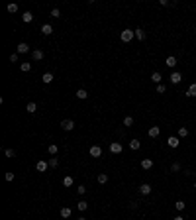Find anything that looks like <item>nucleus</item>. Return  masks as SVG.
<instances>
[{
    "label": "nucleus",
    "mask_w": 196,
    "mask_h": 220,
    "mask_svg": "<svg viewBox=\"0 0 196 220\" xmlns=\"http://www.w3.org/2000/svg\"><path fill=\"white\" fill-rule=\"evenodd\" d=\"M169 81H171V83L173 84H178L182 81V75L181 73H178V71H175V73H171V77H169Z\"/></svg>",
    "instance_id": "nucleus-3"
},
{
    "label": "nucleus",
    "mask_w": 196,
    "mask_h": 220,
    "mask_svg": "<svg viewBox=\"0 0 196 220\" xmlns=\"http://www.w3.org/2000/svg\"><path fill=\"white\" fill-rule=\"evenodd\" d=\"M77 193H79V195H84V193H86V187H84V185H80V187H77Z\"/></svg>",
    "instance_id": "nucleus-39"
},
{
    "label": "nucleus",
    "mask_w": 196,
    "mask_h": 220,
    "mask_svg": "<svg viewBox=\"0 0 196 220\" xmlns=\"http://www.w3.org/2000/svg\"><path fill=\"white\" fill-rule=\"evenodd\" d=\"M186 136H188V128H184V126L178 128V138H186Z\"/></svg>",
    "instance_id": "nucleus-27"
},
{
    "label": "nucleus",
    "mask_w": 196,
    "mask_h": 220,
    "mask_svg": "<svg viewBox=\"0 0 196 220\" xmlns=\"http://www.w3.org/2000/svg\"><path fill=\"white\" fill-rule=\"evenodd\" d=\"M57 165H59V159H57V157H51V159H49V167H53V169H55Z\"/></svg>",
    "instance_id": "nucleus-34"
},
{
    "label": "nucleus",
    "mask_w": 196,
    "mask_h": 220,
    "mask_svg": "<svg viewBox=\"0 0 196 220\" xmlns=\"http://www.w3.org/2000/svg\"><path fill=\"white\" fill-rule=\"evenodd\" d=\"M130 147H131L133 151L139 150V147H141V141H139V140H131V141H130Z\"/></svg>",
    "instance_id": "nucleus-21"
},
{
    "label": "nucleus",
    "mask_w": 196,
    "mask_h": 220,
    "mask_svg": "<svg viewBox=\"0 0 196 220\" xmlns=\"http://www.w3.org/2000/svg\"><path fill=\"white\" fill-rule=\"evenodd\" d=\"M90 155L92 157H100L102 155V147L100 145H90Z\"/></svg>",
    "instance_id": "nucleus-7"
},
{
    "label": "nucleus",
    "mask_w": 196,
    "mask_h": 220,
    "mask_svg": "<svg viewBox=\"0 0 196 220\" xmlns=\"http://www.w3.org/2000/svg\"><path fill=\"white\" fill-rule=\"evenodd\" d=\"M51 16H53V18H61V10L59 8H53L51 10Z\"/></svg>",
    "instance_id": "nucleus-37"
},
{
    "label": "nucleus",
    "mask_w": 196,
    "mask_h": 220,
    "mask_svg": "<svg viewBox=\"0 0 196 220\" xmlns=\"http://www.w3.org/2000/svg\"><path fill=\"white\" fill-rule=\"evenodd\" d=\"M32 57H33V61H41L43 59V51L41 49H35V51H32Z\"/></svg>",
    "instance_id": "nucleus-14"
},
{
    "label": "nucleus",
    "mask_w": 196,
    "mask_h": 220,
    "mask_svg": "<svg viewBox=\"0 0 196 220\" xmlns=\"http://www.w3.org/2000/svg\"><path fill=\"white\" fill-rule=\"evenodd\" d=\"M26 110H28L29 114H33V112H35V110H38V104H35V102H28V106H26Z\"/></svg>",
    "instance_id": "nucleus-22"
},
{
    "label": "nucleus",
    "mask_w": 196,
    "mask_h": 220,
    "mask_svg": "<svg viewBox=\"0 0 196 220\" xmlns=\"http://www.w3.org/2000/svg\"><path fill=\"white\" fill-rule=\"evenodd\" d=\"M120 38H122V41H124V43H130L131 39L136 38V32H133V30H124V32L120 33Z\"/></svg>",
    "instance_id": "nucleus-1"
},
{
    "label": "nucleus",
    "mask_w": 196,
    "mask_h": 220,
    "mask_svg": "<svg viewBox=\"0 0 196 220\" xmlns=\"http://www.w3.org/2000/svg\"><path fill=\"white\" fill-rule=\"evenodd\" d=\"M6 10H8L10 14H16V12H18V4H14V2H12V4L6 6Z\"/></svg>",
    "instance_id": "nucleus-24"
},
{
    "label": "nucleus",
    "mask_w": 196,
    "mask_h": 220,
    "mask_svg": "<svg viewBox=\"0 0 196 220\" xmlns=\"http://www.w3.org/2000/svg\"><path fill=\"white\" fill-rule=\"evenodd\" d=\"M18 59H20V53H18V51L10 55V61H12V63H18Z\"/></svg>",
    "instance_id": "nucleus-35"
},
{
    "label": "nucleus",
    "mask_w": 196,
    "mask_h": 220,
    "mask_svg": "<svg viewBox=\"0 0 196 220\" xmlns=\"http://www.w3.org/2000/svg\"><path fill=\"white\" fill-rule=\"evenodd\" d=\"M184 206H186V204H184V201H177V202H175V208H177L178 212L184 210Z\"/></svg>",
    "instance_id": "nucleus-26"
},
{
    "label": "nucleus",
    "mask_w": 196,
    "mask_h": 220,
    "mask_svg": "<svg viewBox=\"0 0 196 220\" xmlns=\"http://www.w3.org/2000/svg\"><path fill=\"white\" fill-rule=\"evenodd\" d=\"M77 208H79L80 212H84L86 208H88V202H86V201H79V202H77Z\"/></svg>",
    "instance_id": "nucleus-17"
},
{
    "label": "nucleus",
    "mask_w": 196,
    "mask_h": 220,
    "mask_svg": "<svg viewBox=\"0 0 196 220\" xmlns=\"http://www.w3.org/2000/svg\"><path fill=\"white\" fill-rule=\"evenodd\" d=\"M59 126L63 128V130H65V132H71V130H75V122H73V120H69V118H67V120H63V122H61Z\"/></svg>",
    "instance_id": "nucleus-2"
},
{
    "label": "nucleus",
    "mask_w": 196,
    "mask_h": 220,
    "mask_svg": "<svg viewBox=\"0 0 196 220\" xmlns=\"http://www.w3.org/2000/svg\"><path fill=\"white\" fill-rule=\"evenodd\" d=\"M171 171H173V173H178V171H181V163H173L171 165Z\"/></svg>",
    "instance_id": "nucleus-36"
},
{
    "label": "nucleus",
    "mask_w": 196,
    "mask_h": 220,
    "mask_svg": "<svg viewBox=\"0 0 196 220\" xmlns=\"http://www.w3.org/2000/svg\"><path fill=\"white\" fill-rule=\"evenodd\" d=\"M110 151H112V153H122V144L120 141H112V144H110Z\"/></svg>",
    "instance_id": "nucleus-6"
},
{
    "label": "nucleus",
    "mask_w": 196,
    "mask_h": 220,
    "mask_svg": "<svg viewBox=\"0 0 196 220\" xmlns=\"http://www.w3.org/2000/svg\"><path fill=\"white\" fill-rule=\"evenodd\" d=\"M51 81H53V75H51V73H45V75H43V83H45V84H49Z\"/></svg>",
    "instance_id": "nucleus-32"
},
{
    "label": "nucleus",
    "mask_w": 196,
    "mask_h": 220,
    "mask_svg": "<svg viewBox=\"0 0 196 220\" xmlns=\"http://www.w3.org/2000/svg\"><path fill=\"white\" fill-rule=\"evenodd\" d=\"M61 218H71V214H73V210H71L69 206H63V208H61Z\"/></svg>",
    "instance_id": "nucleus-12"
},
{
    "label": "nucleus",
    "mask_w": 196,
    "mask_h": 220,
    "mask_svg": "<svg viewBox=\"0 0 196 220\" xmlns=\"http://www.w3.org/2000/svg\"><path fill=\"white\" fill-rule=\"evenodd\" d=\"M47 151H49V153H51V155H57V151H59V147H57L55 144H51V145H49V147H47Z\"/></svg>",
    "instance_id": "nucleus-28"
},
{
    "label": "nucleus",
    "mask_w": 196,
    "mask_h": 220,
    "mask_svg": "<svg viewBox=\"0 0 196 220\" xmlns=\"http://www.w3.org/2000/svg\"><path fill=\"white\" fill-rule=\"evenodd\" d=\"M167 144H169V147H173V150H175V147H178L181 140H178V136H171V138L167 140Z\"/></svg>",
    "instance_id": "nucleus-5"
},
{
    "label": "nucleus",
    "mask_w": 196,
    "mask_h": 220,
    "mask_svg": "<svg viewBox=\"0 0 196 220\" xmlns=\"http://www.w3.org/2000/svg\"><path fill=\"white\" fill-rule=\"evenodd\" d=\"M20 69H22L24 73H28V71H32V63H22V65H20Z\"/></svg>",
    "instance_id": "nucleus-30"
},
{
    "label": "nucleus",
    "mask_w": 196,
    "mask_h": 220,
    "mask_svg": "<svg viewBox=\"0 0 196 220\" xmlns=\"http://www.w3.org/2000/svg\"><path fill=\"white\" fill-rule=\"evenodd\" d=\"M86 96H88V93H86V90H84V89H79V90H77V99L84 100V99H86Z\"/></svg>",
    "instance_id": "nucleus-20"
},
{
    "label": "nucleus",
    "mask_w": 196,
    "mask_h": 220,
    "mask_svg": "<svg viewBox=\"0 0 196 220\" xmlns=\"http://www.w3.org/2000/svg\"><path fill=\"white\" fill-rule=\"evenodd\" d=\"M35 169H38V171H47V169H49V161H38V163H35Z\"/></svg>",
    "instance_id": "nucleus-9"
},
{
    "label": "nucleus",
    "mask_w": 196,
    "mask_h": 220,
    "mask_svg": "<svg viewBox=\"0 0 196 220\" xmlns=\"http://www.w3.org/2000/svg\"><path fill=\"white\" fill-rule=\"evenodd\" d=\"M141 167H143V169H151V167H153V159H143V161H141Z\"/></svg>",
    "instance_id": "nucleus-23"
},
{
    "label": "nucleus",
    "mask_w": 196,
    "mask_h": 220,
    "mask_svg": "<svg viewBox=\"0 0 196 220\" xmlns=\"http://www.w3.org/2000/svg\"><path fill=\"white\" fill-rule=\"evenodd\" d=\"M165 90H167V87H165V84H157V93H159V94H163Z\"/></svg>",
    "instance_id": "nucleus-38"
},
{
    "label": "nucleus",
    "mask_w": 196,
    "mask_h": 220,
    "mask_svg": "<svg viewBox=\"0 0 196 220\" xmlns=\"http://www.w3.org/2000/svg\"><path fill=\"white\" fill-rule=\"evenodd\" d=\"M159 134H161V128H159V126H151L149 130H147V136H149V138H157Z\"/></svg>",
    "instance_id": "nucleus-4"
},
{
    "label": "nucleus",
    "mask_w": 196,
    "mask_h": 220,
    "mask_svg": "<svg viewBox=\"0 0 196 220\" xmlns=\"http://www.w3.org/2000/svg\"><path fill=\"white\" fill-rule=\"evenodd\" d=\"M16 49H18V53L22 55V53H28V51H29V45H28L26 41H22V43H18V47H16Z\"/></svg>",
    "instance_id": "nucleus-11"
},
{
    "label": "nucleus",
    "mask_w": 196,
    "mask_h": 220,
    "mask_svg": "<svg viewBox=\"0 0 196 220\" xmlns=\"http://www.w3.org/2000/svg\"><path fill=\"white\" fill-rule=\"evenodd\" d=\"M98 183H100V185L108 183V175H106V173H100V175H98Z\"/></svg>",
    "instance_id": "nucleus-29"
},
{
    "label": "nucleus",
    "mask_w": 196,
    "mask_h": 220,
    "mask_svg": "<svg viewBox=\"0 0 196 220\" xmlns=\"http://www.w3.org/2000/svg\"><path fill=\"white\" fill-rule=\"evenodd\" d=\"M194 189H196V183H194Z\"/></svg>",
    "instance_id": "nucleus-43"
},
{
    "label": "nucleus",
    "mask_w": 196,
    "mask_h": 220,
    "mask_svg": "<svg viewBox=\"0 0 196 220\" xmlns=\"http://www.w3.org/2000/svg\"><path fill=\"white\" fill-rule=\"evenodd\" d=\"M173 220H184V218H182V216H175Z\"/></svg>",
    "instance_id": "nucleus-41"
},
{
    "label": "nucleus",
    "mask_w": 196,
    "mask_h": 220,
    "mask_svg": "<svg viewBox=\"0 0 196 220\" xmlns=\"http://www.w3.org/2000/svg\"><path fill=\"white\" fill-rule=\"evenodd\" d=\"M161 79H163V77H161V73H159V71H155L153 75H151V81H153L155 84H161Z\"/></svg>",
    "instance_id": "nucleus-15"
},
{
    "label": "nucleus",
    "mask_w": 196,
    "mask_h": 220,
    "mask_svg": "<svg viewBox=\"0 0 196 220\" xmlns=\"http://www.w3.org/2000/svg\"><path fill=\"white\" fill-rule=\"evenodd\" d=\"M133 32H136V38L139 39V41H143V39H145V32H143V30H141V28L133 30Z\"/></svg>",
    "instance_id": "nucleus-19"
},
{
    "label": "nucleus",
    "mask_w": 196,
    "mask_h": 220,
    "mask_svg": "<svg viewBox=\"0 0 196 220\" xmlns=\"http://www.w3.org/2000/svg\"><path fill=\"white\" fill-rule=\"evenodd\" d=\"M151 191H153V187H151L149 183H143V185L139 187V193H141V195H151Z\"/></svg>",
    "instance_id": "nucleus-8"
},
{
    "label": "nucleus",
    "mask_w": 196,
    "mask_h": 220,
    "mask_svg": "<svg viewBox=\"0 0 196 220\" xmlns=\"http://www.w3.org/2000/svg\"><path fill=\"white\" fill-rule=\"evenodd\" d=\"M14 177H16L14 173H6V175H4V179H6V181H14Z\"/></svg>",
    "instance_id": "nucleus-40"
},
{
    "label": "nucleus",
    "mask_w": 196,
    "mask_h": 220,
    "mask_svg": "<svg viewBox=\"0 0 196 220\" xmlns=\"http://www.w3.org/2000/svg\"><path fill=\"white\" fill-rule=\"evenodd\" d=\"M4 153H6V157H16V151H14V150H10V147H6Z\"/></svg>",
    "instance_id": "nucleus-33"
},
{
    "label": "nucleus",
    "mask_w": 196,
    "mask_h": 220,
    "mask_svg": "<svg viewBox=\"0 0 196 220\" xmlns=\"http://www.w3.org/2000/svg\"><path fill=\"white\" fill-rule=\"evenodd\" d=\"M165 65L167 67H171V69H173L175 65H177V57H173V55H169L167 59H165Z\"/></svg>",
    "instance_id": "nucleus-13"
},
{
    "label": "nucleus",
    "mask_w": 196,
    "mask_h": 220,
    "mask_svg": "<svg viewBox=\"0 0 196 220\" xmlns=\"http://www.w3.org/2000/svg\"><path fill=\"white\" fill-rule=\"evenodd\" d=\"M41 33H43V36H51V33H53V26H51V24H43V26H41Z\"/></svg>",
    "instance_id": "nucleus-10"
},
{
    "label": "nucleus",
    "mask_w": 196,
    "mask_h": 220,
    "mask_svg": "<svg viewBox=\"0 0 196 220\" xmlns=\"http://www.w3.org/2000/svg\"><path fill=\"white\" fill-rule=\"evenodd\" d=\"M73 183H75L73 177H65V179H63V185H65V187H73Z\"/></svg>",
    "instance_id": "nucleus-31"
},
{
    "label": "nucleus",
    "mask_w": 196,
    "mask_h": 220,
    "mask_svg": "<svg viewBox=\"0 0 196 220\" xmlns=\"http://www.w3.org/2000/svg\"><path fill=\"white\" fill-rule=\"evenodd\" d=\"M124 126H126V128H131V126H133V118H131V116H126V118H124Z\"/></svg>",
    "instance_id": "nucleus-25"
},
{
    "label": "nucleus",
    "mask_w": 196,
    "mask_h": 220,
    "mask_svg": "<svg viewBox=\"0 0 196 220\" xmlns=\"http://www.w3.org/2000/svg\"><path fill=\"white\" fill-rule=\"evenodd\" d=\"M22 20H24L26 24H29V22L33 20V14H32V12H24V14H22Z\"/></svg>",
    "instance_id": "nucleus-18"
},
{
    "label": "nucleus",
    "mask_w": 196,
    "mask_h": 220,
    "mask_svg": "<svg viewBox=\"0 0 196 220\" xmlns=\"http://www.w3.org/2000/svg\"><path fill=\"white\" fill-rule=\"evenodd\" d=\"M186 96H190V99H192V96H196V83H192L190 87H188V90H186Z\"/></svg>",
    "instance_id": "nucleus-16"
},
{
    "label": "nucleus",
    "mask_w": 196,
    "mask_h": 220,
    "mask_svg": "<svg viewBox=\"0 0 196 220\" xmlns=\"http://www.w3.org/2000/svg\"><path fill=\"white\" fill-rule=\"evenodd\" d=\"M77 220H86V218H84V216H80V218H77Z\"/></svg>",
    "instance_id": "nucleus-42"
}]
</instances>
